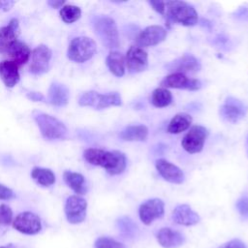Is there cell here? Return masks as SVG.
Returning <instances> with one entry per match:
<instances>
[{"mask_svg":"<svg viewBox=\"0 0 248 248\" xmlns=\"http://www.w3.org/2000/svg\"><path fill=\"white\" fill-rule=\"evenodd\" d=\"M27 98L34 102H41V101H44L45 99L44 95L40 92H29L27 93Z\"/></svg>","mask_w":248,"mask_h":248,"instance_id":"cell-38","label":"cell"},{"mask_svg":"<svg viewBox=\"0 0 248 248\" xmlns=\"http://www.w3.org/2000/svg\"><path fill=\"white\" fill-rule=\"evenodd\" d=\"M15 197V194L12 189L7 186L0 184V200H11Z\"/></svg>","mask_w":248,"mask_h":248,"instance_id":"cell-35","label":"cell"},{"mask_svg":"<svg viewBox=\"0 0 248 248\" xmlns=\"http://www.w3.org/2000/svg\"><path fill=\"white\" fill-rule=\"evenodd\" d=\"M156 237L159 244L164 248H178L185 241V237L180 232L170 228H162L157 232Z\"/></svg>","mask_w":248,"mask_h":248,"instance_id":"cell-20","label":"cell"},{"mask_svg":"<svg viewBox=\"0 0 248 248\" xmlns=\"http://www.w3.org/2000/svg\"><path fill=\"white\" fill-rule=\"evenodd\" d=\"M150 6L159 14L163 15L164 12V1H149Z\"/></svg>","mask_w":248,"mask_h":248,"instance_id":"cell-37","label":"cell"},{"mask_svg":"<svg viewBox=\"0 0 248 248\" xmlns=\"http://www.w3.org/2000/svg\"><path fill=\"white\" fill-rule=\"evenodd\" d=\"M13 227L24 234H36L42 230L39 216L33 212L25 211L19 213L13 221Z\"/></svg>","mask_w":248,"mask_h":248,"instance_id":"cell-9","label":"cell"},{"mask_svg":"<svg viewBox=\"0 0 248 248\" xmlns=\"http://www.w3.org/2000/svg\"><path fill=\"white\" fill-rule=\"evenodd\" d=\"M5 55H8L11 58V61L15 62L17 66H21L29 60L31 56V49L25 43L17 40L8 49Z\"/></svg>","mask_w":248,"mask_h":248,"instance_id":"cell-22","label":"cell"},{"mask_svg":"<svg viewBox=\"0 0 248 248\" xmlns=\"http://www.w3.org/2000/svg\"><path fill=\"white\" fill-rule=\"evenodd\" d=\"M220 114L226 121L237 123L245 116L246 108L240 101L230 97L220 108Z\"/></svg>","mask_w":248,"mask_h":248,"instance_id":"cell-15","label":"cell"},{"mask_svg":"<svg viewBox=\"0 0 248 248\" xmlns=\"http://www.w3.org/2000/svg\"><path fill=\"white\" fill-rule=\"evenodd\" d=\"M59 14L65 23H73L80 17L81 10L74 5H65L61 8Z\"/></svg>","mask_w":248,"mask_h":248,"instance_id":"cell-31","label":"cell"},{"mask_svg":"<svg viewBox=\"0 0 248 248\" xmlns=\"http://www.w3.org/2000/svg\"><path fill=\"white\" fill-rule=\"evenodd\" d=\"M64 3L65 1H53V0L47 1V4L52 8H60Z\"/></svg>","mask_w":248,"mask_h":248,"instance_id":"cell-40","label":"cell"},{"mask_svg":"<svg viewBox=\"0 0 248 248\" xmlns=\"http://www.w3.org/2000/svg\"><path fill=\"white\" fill-rule=\"evenodd\" d=\"M156 169L159 174L168 182L180 184L184 181L183 171L174 164L166 159H158L156 161Z\"/></svg>","mask_w":248,"mask_h":248,"instance_id":"cell-17","label":"cell"},{"mask_svg":"<svg viewBox=\"0 0 248 248\" xmlns=\"http://www.w3.org/2000/svg\"><path fill=\"white\" fill-rule=\"evenodd\" d=\"M125 65L131 74L140 73L148 66L147 52L139 46H131L127 50Z\"/></svg>","mask_w":248,"mask_h":248,"instance_id":"cell-10","label":"cell"},{"mask_svg":"<svg viewBox=\"0 0 248 248\" xmlns=\"http://www.w3.org/2000/svg\"><path fill=\"white\" fill-rule=\"evenodd\" d=\"M94 248H124V246L110 237L101 236L95 240Z\"/></svg>","mask_w":248,"mask_h":248,"instance_id":"cell-32","label":"cell"},{"mask_svg":"<svg viewBox=\"0 0 248 248\" xmlns=\"http://www.w3.org/2000/svg\"><path fill=\"white\" fill-rule=\"evenodd\" d=\"M169 71L173 73H196L201 70V63L192 54H183L181 57L175 59L168 65Z\"/></svg>","mask_w":248,"mask_h":248,"instance_id":"cell-18","label":"cell"},{"mask_svg":"<svg viewBox=\"0 0 248 248\" xmlns=\"http://www.w3.org/2000/svg\"><path fill=\"white\" fill-rule=\"evenodd\" d=\"M32 178L40 185L48 187L55 182V175L49 169L35 167L31 171Z\"/></svg>","mask_w":248,"mask_h":248,"instance_id":"cell-28","label":"cell"},{"mask_svg":"<svg viewBox=\"0 0 248 248\" xmlns=\"http://www.w3.org/2000/svg\"><path fill=\"white\" fill-rule=\"evenodd\" d=\"M163 16L167 22L193 26L198 22V13L193 6L184 1H164Z\"/></svg>","mask_w":248,"mask_h":248,"instance_id":"cell-2","label":"cell"},{"mask_svg":"<svg viewBox=\"0 0 248 248\" xmlns=\"http://www.w3.org/2000/svg\"><path fill=\"white\" fill-rule=\"evenodd\" d=\"M32 115L45 139L64 140L67 138L68 130L57 118L41 111H33Z\"/></svg>","mask_w":248,"mask_h":248,"instance_id":"cell-3","label":"cell"},{"mask_svg":"<svg viewBox=\"0 0 248 248\" xmlns=\"http://www.w3.org/2000/svg\"><path fill=\"white\" fill-rule=\"evenodd\" d=\"M106 64L109 72L115 77H122L125 74V57L117 50H110L106 58Z\"/></svg>","mask_w":248,"mask_h":248,"instance_id":"cell-24","label":"cell"},{"mask_svg":"<svg viewBox=\"0 0 248 248\" xmlns=\"http://www.w3.org/2000/svg\"><path fill=\"white\" fill-rule=\"evenodd\" d=\"M97 49L93 39L85 36L74 38L68 47V58L77 63H83L93 57Z\"/></svg>","mask_w":248,"mask_h":248,"instance_id":"cell-5","label":"cell"},{"mask_svg":"<svg viewBox=\"0 0 248 248\" xmlns=\"http://www.w3.org/2000/svg\"><path fill=\"white\" fill-rule=\"evenodd\" d=\"M65 215L69 223L79 224L86 217L87 202L79 196H70L65 202Z\"/></svg>","mask_w":248,"mask_h":248,"instance_id":"cell-8","label":"cell"},{"mask_svg":"<svg viewBox=\"0 0 248 248\" xmlns=\"http://www.w3.org/2000/svg\"><path fill=\"white\" fill-rule=\"evenodd\" d=\"M47 101L54 106L62 107L68 104L69 101V90L68 88L58 82L54 81L50 84L49 89H48V96H47Z\"/></svg>","mask_w":248,"mask_h":248,"instance_id":"cell-23","label":"cell"},{"mask_svg":"<svg viewBox=\"0 0 248 248\" xmlns=\"http://www.w3.org/2000/svg\"><path fill=\"white\" fill-rule=\"evenodd\" d=\"M192 116L186 112L175 114L169 123L168 132L170 134H180L190 128L192 124Z\"/></svg>","mask_w":248,"mask_h":248,"instance_id":"cell-26","label":"cell"},{"mask_svg":"<svg viewBox=\"0 0 248 248\" xmlns=\"http://www.w3.org/2000/svg\"><path fill=\"white\" fill-rule=\"evenodd\" d=\"M15 1H10V0H6V1H0V10L1 11H9L14 5H15Z\"/></svg>","mask_w":248,"mask_h":248,"instance_id":"cell-39","label":"cell"},{"mask_svg":"<svg viewBox=\"0 0 248 248\" xmlns=\"http://www.w3.org/2000/svg\"><path fill=\"white\" fill-rule=\"evenodd\" d=\"M236 208L241 216L248 218V197L240 198L236 202Z\"/></svg>","mask_w":248,"mask_h":248,"instance_id":"cell-34","label":"cell"},{"mask_svg":"<svg viewBox=\"0 0 248 248\" xmlns=\"http://www.w3.org/2000/svg\"><path fill=\"white\" fill-rule=\"evenodd\" d=\"M208 130L202 125H194L186 133L181 140V145L190 154L199 153L202 150Z\"/></svg>","mask_w":248,"mask_h":248,"instance_id":"cell-7","label":"cell"},{"mask_svg":"<svg viewBox=\"0 0 248 248\" xmlns=\"http://www.w3.org/2000/svg\"><path fill=\"white\" fill-rule=\"evenodd\" d=\"M174 223L183 226H193L200 222V216L188 204L177 205L171 214Z\"/></svg>","mask_w":248,"mask_h":248,"instance_id":"cell-19","label":"cell"},{"mask_svg":"<svg viewBox=\"0 0 248 248\" xmlns=\"http://www.w3.org/2000/svg\"><path fill=\"white\" fill-rule=\"evenodd\" d=\"M219 248H246L245 244L238 238L232 239L223 245H221Z\"/></svg>","mask_w":248,"mask_h":248,"instance_id":"cell-36","label":"cell"},{"mask_svg":"<svg viewBox=\"0 0 248 248\" xmlns=\"http://www.w3.org/2000/svg\"><path fill=\"white\" fill-rule=\"evenodd\" d=\"M163 88H177L187 90H199L202 87V83L199 79L190 78L186 75L181 73H172L163 78L160 82Z\"/></svg>","mask_w":248,"mask_h":248,"instance_id":"cell-12","label":"cell"},{"mask_svg":"<svg viewBox=\"0 0 248 248\" xmlns=\"http://www.w3.org/2000/svg\"><path fill=\"white\" fill-rule=\"evenodd\" d=\"M117 227L125 237L133 238L137 235L138 227L129 217H121L117 220Z\"/></svg>","mask_w":248,"mask_h":248,"instance_id":"cell-30","label":"cell"},{"mask_svg":"<svg viewBox=\"0 0 248 248\" xmlns=\"http://www.w3.org/2000/svg\"><path fill=\"white\" fill-rule=\"evenodd\" d=\"M65 183L78 195H84L87 192V185L85 178L78 172L66 170L63 173Z\"/></svg>","mask_w":248,"mask_h":248,"instance_id":"cell-25","label":"cell"},{"mask_svg":"<svg viewBox=\"0 0 248 248\" xmlns=\"http://www.w3.org/2000/svg\"><path fill=\"white\" fill-rule=\"evenodd\" d=\"M172 101V95L170 90L163 87L156 88L151 95V104L156 108H165Z\"/></svg>","mask_w":248,"mask_h":248,"instance_id":"cell-29","label":"cell"},{"mask_svg":"<svg viewBox=\"0 0 248 248\" xmlns=\"http://www.w3.org/2000/svg\"><path fill=\"white\" fill-rule=\"evenodd\" d=\"M20 33L19 23L16 18H12L8 25L0 27V53L5 55L8 49L17 41Z\"/></svg>","mask_w":248,"mask_h":248,"instance_id":"cell-16","label":"cell"},{"mask_svg":"<svg viewBox=\"0 0 248 248\" xmlns=\"http://www.w3.org/2000/svg\"><path fill=\"white\" fill-rule=\"evenodd\" d=\"M147 136L148 129L144 125H131L120 133V138L128 141H143L147 139Z\"/></svg>","mask_w":248,"mask_h":248,"instance_id":"cell-27","label":"cell"},{"mask_svg":"<svg viewBox=\"0 0 248 248\" xmlns=\"http://www.w3.org/2000/svg\"><path fill=\"white\" fill-rule=\"evenodd\" d=\"M167 30L160 25H150L144 28L136 38L137 46L140 47L152 46L160 44L166 39Z\"/></svg>","mask_w":248,"mask_h":248,"instance_id":"cell-14","label":"cell"},{"mask_svg":"<svg viewBox=\"0 0 248 248\" xmlns=\"http://www.w3.org/2000/svg\"><path fill=\"white\" fill-rule=\"evenodd\" d=\"M0 78L4 84L12 88L19 81V73H18V66L11 61V60H4L0 62Z\"/></svg>","mask_w":248,"mask_h":248,"instance_id":"cell-21","label":"cell"},{"mask_svg":"<svg viewBox=\"0 0 248 248\" xmlns=\"http://www.w3.org/2000/svg\"><path fill=\"white\" fill-rule=\"evenodd\" d=\"M96 35L108 48L119 46V35L115 21L109 16H98L93 21Z\"/></svg>","mask_w":248,"mask_h":248,"instance_id":"cell-4","label":"cell"},{"mask_svg":"<svg viewBox=\"0 0 248 248\" xmlns=\"http://www.w3.org/2000/svg\"><path fill=\"white\" fill-rule=\"evenodd\" d=\"M13 222V211L6 204H0V225L7 226Z\"/></svg>","mask_w":248,"mask_h":248,"instance_id":"cell-33","label":"cell"},{"mask_svg":"<svg viewBox=\"0 0 248 248\" xmlns=\"http://www.w3.org/2000/svg\"><path fill=\"white\" fill-rule=\"evenodd\" d=\"M0 248H16V246L12 243L10 244H7V245H4V246H0Z\"/></svg>","mask_w":248,"mask_h":248,"instance_id":"cell-41","label":"cell"},{"mask_svg":"<svg viewBox=\"0 0 248 248\" xmlns=\"http://www.w3.org/2000/svg\"><path fill=\"white\" fill-rule=\"evenodd\" d=\"M83 157L89 164L106 169L107 172L111 175L123 172L127 166L125 154L117 150L106 151L99 148H88L84 150Z\"/></svg>","mask_w":248,"mask_h":248,"instance_id":"cell-1","label":"cell"},{"mask_svg":"<svg viewBox=\"0 0 248 248\" xmlns=\"http://www.w3.org/2000/svg\"><path fill=\"white\" fill-rule=\"evenodd\" d=\"M78 104L82 107H92L96 109H103L108 107L121 106L122 99L117 92L100 94L96 91H86L80 95Z\"/></svg>","mask_w":248,"mask_h":248,"instance_id":"cell-6","label":"cell"},{"mask_svg":"<svg viewBox=\"0 0 248 248\" xmlns=\"http://www.w3.org/2000/svg\"><path fill=\"white\" fill-rule=\"evenodd\" d=\"M52 53L49 47L45 45L38 46L31 53L29 71L33 75H42L48 71Z\"/></svg>","mask_w":248,"mask_h":248,"instance_id":"cell-11","label":"cell"},{"mask_svg":"<svg viewBox=\"0 0 248 248\" xmlns=\"http://www.w3.org/2000/svg\"><path fill=\"white\" fill-rule=\"evenodd\" d=\"M165 212L164 202L160 199H150L140 204L139 215L144 225H150L155 219L162 218Z\"/></svg>","mask_w":248,"mask_h":248,"instance_id":"cell-13","label":"cell"}]
</instances>
